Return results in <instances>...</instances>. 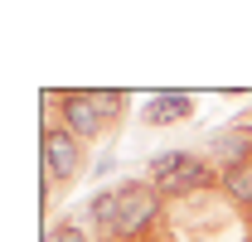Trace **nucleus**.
Returning a JSON list of instances; mask_svg holds the SVG:
<instances>
[{"instance_id":"obj_1","label":"nucleus","mask_w":252,"mask_h":242,"mask_svg":"<svg viewBox=\"0 0 252 242\" xmlns=\"http://www.w3.org/2000/svg\"><path fill=\"white\" fill-rule=\"evenodd\" d=\"M44 107H59V126L68 136H78L83 146H97L102 136H112L122 126L131 97L126 92H112V88H97V92L63 88V92H44Z\"/></svg>"},{"instance_id":"obj_2","label":"nucleus","mask_w":252,"mask_h":242,"mask_svg":"<svg viewBox=\"0 0 252 242\" xmlns=\"http://www.w3.org/2000/svg\"><path fill=\"white\" fill-rule=\"evenodd\" d=\"M146 180L160 189L165 204H175V199H194V194L219 189V165L199 151H160L146 160Z\"/></svg>"},{"instance_id":"obj_3","label":"nucleus","mask_w":252,"mask_h":242,"mask_svg":"<svg viewBox=\"0 0 252 242\" xmlns=\"http://www.w3.org/2000/svg\"><path fill=\"white\" fill-rule=\"evenodd\" d=\"M83 165H88V151H83V141L78 136H68L63 126H54V117L44 121V131H39V175H44V199L63 189V184H73L83 175Z\"/></svg>"},{"instance_id":"obj_4","label":"nucleus","mask_w":252,"mask_h":242,"mask_svg":"<svg viewBox=\"0 0 252 242\" xmlns=\"http://www.w3.org/2000/svg\"><path fill=\"white\" fill-rule=\"evenodd\" d=\"M194 112H199V97H194V92H151V97L141 102L136 121H141V126H151V131H160V126L194 121Z\"/></svg>"},{"instance_id":"obj_5","label":"nucleus","mask_w":252,"mask_h":242,"mask_svg":"<svg viewBox=\"0 0 252 242\" xmlns=\"http://www.w3.org/2000/svg\"><path fill=\"white\" fill-rule=\"evenodd\" d=\"M209 160H219L223 165H238V160H252V126L248 121H233V126H219V131H209Z\"/></svg>"},{"instance_id":"obj_6","label":"nucleus","mask_w":252,"mask_h":242,"mask_svg":"<svg viewBox=\"0 0 252 242\" xmlns=\"http://www.w3.org/2000/svg\"><path fill=\"white\" fill-rule=\"evenodd\" d=\"M117 213H122V204H117V184H102V189L88 194V204H83V223L97 228L102 238L112 242V238H117Z\"/></svg>"},{"instance_id":"obj_7","label":"nucleus","mask_w":252,"mask_h":242,"mask_svg":"<svg viewBox=\"0 0 252 242\" xmlns=\"http://www.w3.org/2000/svg\"><path fill=\"white\" fill-rule=\"evenodd\" d=\"M219 194L233 204V209H243L252 218V160L223 165V170H219Z\"/></svg>"},{"instance_id":"obj_8","label":"nucleus","mask_w":252,"mask_h":242,"mask_svg":"<svg viewBox=\"0 0 252 242\" xmlns=\"http://www.w3.org/2000/svg\"><path fill=\"white\" fill-rule=\"evenodd\" d=\"M44 242H93V238H88V228H83L78 218H49Z\"/></svg>"},{"instance_id":"obj_9","label":"nucleus","mask_w":252,"mask_h":242,"mask_svg":"<svg viewBox=\"0 0 252 242\" xmlns=\"http://www.w3.org/2000/svg\"><path fill=\"white\" fill-rule=\"evenodd\" d=\"M112 170H117V155H102V160H97V170H93V175H112Z\"/></svg>"},{"instance_id":"obj_10","label":"nucleus","mask_w":252,"mask_h":242,"mask_svg":"<svg viewBox=\"0 0 252 242\" xmlns=\"http://www.w3.org/2000/svg\"><path fill=\"white\" fill-rule=\"evenodd\" d=\"M243 121H248V126H252V107H248V117H243Z\"/></svg>"}]
</instances>
